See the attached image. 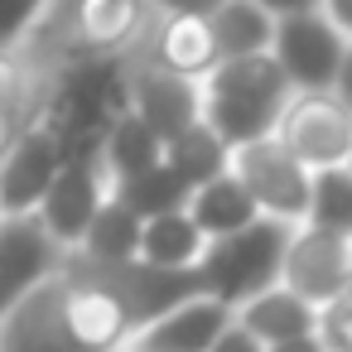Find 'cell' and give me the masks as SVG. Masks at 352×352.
<instances>
[{
    "instance_id": "cell-1",
    "label": "cell",
    "mask_w": 352,
    "mask_h": 352,
    "mask_svg": "<svg viewBox=\"0 0 352 352\" xmlns=\"http://www.w3.org/2000/svg\"><path fill=\"white\" fill-rule=\"evenodd\" d=\"M126 338L121 304L63 270L30 285L0 314V352H121Z\"/></svg>"
},
{
    "instance_id": "cell-2",
    "label": "cell",
    "mask_w": 352,
    "mask_h": 352,
    "mask_svg": "<svg viewBox=\"0 0 352 352\" xmlns=\"http://www.w3.org/2000/svg\"><path fill=\"white\" fill-rule=\"evenodd\" d=\"M289 78L280 73V63L270 58V49L256 54H236V58H217L208 68V97H203V121L222 135L227 150L275 135V121L289 102Z\"/></svg>"
},
{
    "instance_id": "cell-3",
    "label": "cell",
    "mask_w": 352,
    "mask_h": 352,
    "mask_svg": "<svg viewBox=\"0 0 352 352\" xmlns=\"http://www.w3.org/2000/svg\"><path fill=\"white\" fill-rule=\"evenodd\" d=\"M285 246H289V222L285 217H270V212H256L236 232L208 236L203 251H198V261H193L198 265V280H203V294H212L227 309H236L251 294L280 285Z\"/></svg>"
},
{
    "instance_id": "cell-4",
    "label": "cell",
    "mask_w": 352,
    "mask_h": 352,
    "mask_svg": "<svg viewBox=\"0 0 352 352\" xmlns=\"http://www.w3.org/2000/svg\"><path fill=\"white\" fill-rule=\"evenodd\" d=\"M63 275L82 280V285H97L107 289L121 314H126V328H145L155 323L164 309L203 294V280H198V265H150L140 256H121V261H97L87 251H63Z\"/></svg>"
},
{
    "instance_id": "cell-5",
    "label": "cell",
    "mask_w": 352,
    "mask_h": 352,
    "mask_svg": "<svg viewBox=\"0 0 352 352\" xmlns=\"http://www.w3.org/2000/svg\"><path fill=\"white\" fill-rule=\"evenodd\" d=\"M270 58L280 63L289 87L328 92L333 73H338V58H342V30L318 6L275 15V25H270Z\"/></svg>"
},
{
    "instance_id": "cell-6",
    "label": "cell",
    "mask_w": 352,
    "mask_h": 352,
    "mask_svg": "<svg viewBox=\"0 0 352 352\" xmlns=\"http://www.w3.org/2000/svg\"><path fill=\"white\" fill-rule=\"evenodd\" d=\"M227 169L246 184V193L256 198L261 212L270 217H285V222H299L304 217V203H309V164H299L280 135H261V140H246L227 155Z\"/></svg>"
},
{
    "instance_id": "cell-7",
    "label": "cell",
    "mask_w": 352,
    "mask_h": 352,
    "mask_svg": "<svg viewBox=\"0 0 352 352\" xmlns=\"http://www.w3.org/2000/svg\"><path fill=\"white\" fill-rule=\"evenodd\" d=\"M275 131H280V145L309 169L342 164L347 150H352V111L328 92L289 97L280 121H275Z\"/></svg>"
},
{
    "instance_id": "cell-8",
    "label": "cell",
    "mask_w": 352,
    "mask_h": 352,
    "mask_svg": "<svg viewBox=\"0 0 352 352\" xmlns=\"http://www.w3.org/2000/svg\"><path fill=\"white\" fill-rule=\"evenodd\" d=\"M280 285H289L294 294H304L314 309L328 304L338 289L352 285V256H347V236L323 232V227H304L289 232L285 261H280Z\"/></svg>"
},
{
    "instance_id": "cell-9",
    "label": "cell",
    "mask_w": 352,
    "mask_h": 352,
    "mask_svg": "<svg viewBox=\"0 0 352 352\" xmlns=\"http://www.w3.org/2000/svg\"><path fill=\"white\" fill-rule=\"evenodd\" d=\"M63 241L34 217V212H10L0 217V314H6L30 285L54 275L63 265Z\"/></svg>"
},
{
    "instance_id": "cell-10",
    "label": "cell",
    "mask_w": 352,
    "mask_h": 352,
    "mask_svg": "<svg viewBox=\"0 0 352 352\" xmlns=\"http://www.w3.org/2000/svg\"><path fill=\"white\" fill-rule=\"evenodd\" d=\"M232 314H236V309H227L222 299L193 294V299L164 309L155 323L135 328L126 342H131V352H208V342L227 328Z\"/></svg>"
},
{
    "instance_id": "cell-11",
    "label": "cell",
    "mask_w": 352,
    "mask_h": 352,
    "mask_svg": "<svg viewBox=\"0 0 352 352\" xmlns=\"http://www.w3.org/2000/svg\"><path fill=\"white\" fill-rule=\"evenodd\" d=\"M58 140L49 131H25L6 155H0V217L10 212H34L44 198L54 169H58Z\"/></svg>"
},
{
    "instance_id": "cell-12",
    "label": "cell",
    "mask_w": 352,
    "mask_h": 352,
    "mask_svg": "<svg viewBox=\"0 0 352 352\" xmlns=\"http://www.w3.org/2000/svg\"><path fill=\"white\" fill-rule=\"evenodd\" d=\"M131 92H135V116L160 135V145L174 140L188 121L203 116V92H198V82L184 78V73H169V68H140Z\"/></svg>"
},
{
    "instance_id": "cell-13",
    "label": "cell",
    "mask_w": 352,
    "mask_h": 352,
    "mask_svg": "<svg viewBox=\"0 0 352 352\" xmlns=\"http://www.w3.org/2000/svg\"><path fill=\"white\" fill-rule=\"evenodd\" d=\"M102 198H107V193H102V184H97V174H92L87 164H58L54 179H49V188H44V198L34 203V217H39L63 246H78Z\"/></svg>"
},
{
    "instance_id": "cell-14",
    "label": "cell",
    "mask_w": 352,
    "mask_h": 352,
    "mask_svg": "<svg viewBox=\"0 0 352 352\" xmlns=\"http://www.w3.org/2000/svg\"><path fill=\"white\" fill-rule=\"evenodd\" d=\"M236 309H241L236 323L246 333H256L261 342H280V338H294V333H318V309L304 294H294L289 285H270Z\"/></svg>"
},
{
    "instance_id": "cell-15",
    "label": "cell",
    "mask_w": 352,
    "mask_h": 352,
    "mask_svg": "<svg viewBox=\"0 0 352 352\" xmlns=\"http://www.w3.org/2000/svg\"><path fill=\"white\" fill-rule=\"evenodd\" d=\"M184 212L193 217V227H198L203 236H222V232L246 227L261 208H256V198L246 193V184H241L232 169H222L217 179H208V184H198V188L188 193Z\"/></svg>"
},
{
    "instance_id": "cell-16",
    "label": "cell",
    "mask_w": 352,
    "mask_h": 352,
    "mask_svg": "<svg viewBox=\"0 0 352 352\" xmlns=\"http://www.w3.org/2000/svg\"><path fill=\"white\" fill-rule=\"evenodd\" d=\"M188 179L169 164V160H155L150 169H135V174H126V179H116V203H126L140 222L145 217H155V212H174V208H184L188 203Z\"/></svg>"
},
{
    "instance_id": "cell-17",
    "label": "cell",
    "mask_w": 352,
    "mask_h": 352,
    "mask_svg": "<svg viewBox=\"0 0 352 352\" xmlns=\"http://www.w3.org/2000/svg\"><path fill=\"white\" fill-rule=\"evenodd\" d=\"M203 232L193 227V217L184 208L174 212H155L140 222V241H135V256L150 261V265H193L198 251H203Z\"/></svg>"
},
{
    "instance_id": "cell-18",
    "label": "cell",
    "mask_w": 352,
    "mask_h": 352,
    "mask_svg": "<svg viewBox=\"0 0 352 352\" xmlns=\"http://www.w3.org/2000/svg\"><path fill=\"white\" fill-rule=\"evenodd\" d=\"M270 25H275V15L261 10L256 0H222V6L208 15V34H212L217 58L270 49Z\"/></svg>"
},
{
    "instance_id": "cell-19",
    "label": "cell",
    "mask_w": 352,
    "mask_h": 352,
    "mask_svg": "<svg viewBox=\"0 0 352 352\" xmlns=\"http://www.w3.org/2000/svg\"><path fill=\"white\" fill-rule=\"evenodd\" d=\"M212 63H217V49L208 34V15H169L160 30V68L184 78H208Z\"/></svg>"
},
{
    "instance_id": "cell-20",
    "label": "cell",
    "mask_w": 352,
    "mask_h": 352,
    "mask_svg": "<svg viewBox=\"0 0 352 352\" xmlns=\"http://www.w3.org/2000/svg\"><path fill=\"white\" fill-rule=\"evenodd\" d=\"M227 145H222V135L198 116V121H188L174 140H164V160L188 179V188H198V184H208V179H217L222 169H227Z\"/></svg>"
},
{
    "instance_id": "cell-21",
    "label": "cell",
    "mask_w": 352,
    "mask_h": 352,
    "mask_svg": "<svg viewBox=\"0 0 352 352\" xmlns=\"http://www.w3.org/2000/svg\"><path fill=\"white\" fill-rule=\"evenodd\" d=\"M309 227L352 236V169L347 164H323L309 169V203H304Z\"/></svg>"
},
{
    "instance_id": "cell-22",
    "label": "cell",
    "mask_w": 352,
    "mask_h": 352,
    "mask_svg": "<svg viewBox=\"0 0 352 352\" xmlns=\"http://www.w3.org/2000/svg\"><path fill=\"white\" fill-rule=\"evenodd\" d=\"M135 241H140V217H135L126 203L102 198L78 246H82L87 256H97V261H121V256H135Z\"/></svg>"
},
{
    "instance_id": "cell-23",
    "label": "cell",
    "mask_w": 352,
    "mask_h": 352,
    "mask_svg": "<svg viewBox=\"0 0 352 352\" xmlns=\"http://www.w3.org/2000/svg\"><path fill=\"white\" fill-rule=\"evenodd\" d=\"M155 160H164L160 135H155L135 111H126V116L111 126V140H107V164H111V174L126 179V174H135V169H150Z\"/></svg>"
},
{
    "instance_id": "cell-24",
    "label": "cell",
    "mask_w": 352,
    "mask_h": 352,
    "mask_svg": "<svg viewBox=\"0 0 352 352\" xmlns=\"http://www.w3.org/2000/svg\"><path fill=\"white\" fill-rule=\"evenodd\" d=\"M140 0H82L78 6V25L92 44H121L135 34L140 25Z\"/></svg>"
},
{
    "instance_id": "cell-25",
    "label": "cell",
    "mask_w": 352,
    "mask_h": 352,
    "mask_svg": "<svg viewBox=\"0 0 352 352\" xmlns=\"http://www.w3.org/2000/svg\"><path fill=\"white\" fill-rule=\"evenodd\" d=\"M318 338L328 352H352V285L318 304Z\"/></svg>"
},
{
    "instance_id": "cell-26",
    "label": "cell",
    "mask_w": 352,
    "mask_h": 352,
    "mask_svg": "<svg viewBox=\"0 0 352 352\" xmlns=\"http://www.w3.org/2000/svg\"><path fill=\"white\" fill-rule=\"evenodd\" d=\"M39 6H44V0H0V49H10L30 30V20L39 15Z\"/></svg>"
},
{
    "instance_id": "cell-27",
    "label": "cell",
    "mask_w": 352,
    "mask_h": 352,
    "mask_svg": "<svg viewBox=\"0 0 352 352\" xmlns=\"http://www.w3.org/2000/svg\"><path fill=\"white\" fill-rule=\"evenodd\" d=\"M208 352H265V342L256 338V333H246L241 323H236V314L227 318V328L208 342Z\"/></svg>"
},
{
    "instance_id": "cell-28",
    "label": "cell",
    "mask_w": 352,
    "mask_h": 352,
    "mask_svg": "<svg viewBox=\"0 0 352 352\" xmlns=\"http://www.w3.org/2000/svg\"><path fill=\"white\" fill-rule=\"evenodd\" d=\"M265 352H328L318 333H294V338H280V342H265Z\"/></svg>"
},
{
    "instance_id": "cell-29",
    "label": "cell",
    "mask_w": 352,
    "mask_h": 352,
    "mask_svg": "<svg viewBox=\"0 0 352 352\" xmlns=\"http://www.w3.org/2000/svg\"><path fill=\"white\" fill-rule=\"evenodd\" d=\"M333 92H338V102L352 111V49L342 44V58H338V73H333Z\"/></svg>"
},
{
    "instance_id": "cell-30",
    "label": "cell",
    "mask_w": 352,
    "mask_h": 352,
    "mask_svg": "<svg viewBox=\"0 0 352 352\" xmlns=\"http://www.w3.org/2000/svg\"><path fill=\"white\" fill-rule=\"evenodd\" d=\"M155 6H164L169 15H212L222 0H155Z\"/></svg>"
},
{
    "instance_id": "cell-31",
    "label": "cell",
    "mask_w": 352,
    "mask_h": 352,
    "mask_svg": "<svg viewBox=\"0 0 352 352\" xmlns=\"http://www.w3.org/2000/svg\"><path fill=\"white\" fill-rule=\"evenodd\" d=\"M15 126H20V102H6L0 107V155L15 145Z\"/></svg>"
},
{
    "instance_id": "cell-32",
    "label": "cell",
    "mask_w": 352,
    "mask_h": 352,
    "mask_svg": "<svg viewBox=\"0 0 352 352\" xmlns=\"http://www.w3.org/2000/svg\"><path fill=\"white\" fill-rule=\"evenodd\" d=\"M6 102H20V73L10 68V58L0 54V107Z\"/></svg>"
},
{
    "instance_id": "cell-33",
    "label": "cell",
    "mask_w": 352,
    "mask_h": 352,
    "mask_svg": "<svg viewBox=\"0 0 352 352\" xmlns=\"http://www.w3.org/2000/svg\"><path fill=\"white\" fill-rule=\"evenodd\" d=\"M318 6L328 10V20H333L338 30H347V34H352V0H318Z\"/></svg>"
},
{
    "instance_id": "cell-34",
    "label": "cell",
    "mask_w": 352,
    "mask_h": 352,
    "mask_svg": "<svg viewBox=\"0 0 352 352\" xmlns=\"http://www.w3.org/2000/svg\"><path fill=\"white\" fill-rule=\"evenodd\" d=\"M261 10H270V15H289V10H314L318 0H256Z\"/></svg>"
},
{
    "instance_id": "cell-35",
    "label": "cell",
    "mask_w": 352,
    "mask_h": 352,
    "mask_svg": "<svg viewBox=\"0 0 352 352\" xmlns=\"http://www.w3.org/2000/svg\"><path fill=\"white\" fill-rule=\"evenodd\" d=\"M342 164H347V169H352V150H347V160H342Z\"/></svg>"
},
{
    "instance_id": "cell-36",
    "label": "cell",
    "mask_w": 352,
    "mask_h": 352,
    "mask_svg": "<svg viewBox=\"0 0 352 352\" xmlns=\"http://www.w3.org/2000/svg\"><path fill=\"white\" fill-rule=\"evenodd\" d=\"M347 256H352V236H347Z\"/></svg>"
}]
</instances>
